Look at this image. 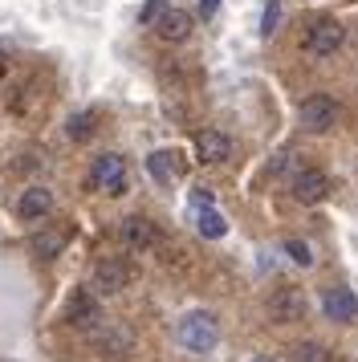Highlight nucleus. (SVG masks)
Segmentation results:
<instances>
[{"instance_id": "f257e3e1", "label": "nucleus", "mask_w": 358, "mask_h": 362, "mask_svg": "<svg viewBox=\"0 0 358 362\" xmlns=\"http://www.w3.org/2000/svg\"><path fill=\"white\" fill-rule=\"evenodd\" d=\"M175 338L183 350H192V354H208V350H216V342H220V326H216V317L204 310L195 313H183L175 326Z\"/></svg>"}, {"instance_id": "f03ea898", "label": "nucleus", "mask_w": 358, "mask_h": 362, "mask_svg": "<svg viewBox=\"0 0 358 362\" xmlns=\"http://www.w3.org/2000/svg\"><path fill=\"white\" fill-rule=\"evenodd\" d=\"M90 183H94L98 192H106V196H122L127 192V159L122 155H98L94 163H90Z\"/></svg>"}, {"instance_id": "7ed1b4c3", "label": "nucleus", "mask_w": 358, "mask_h": 362, "mask_svg": "<svg viewBox=\"0 0 358 362\" xmlns=\"http://www.w3.org/2000/svg\"><path fill=\"white\" fill-rule=\"evenodd\" d=\"M297 118H301L306 131H330V127L338 122V102L330 98V94H309V98L301 102Z\"/></svg>"}, {"instance_id": "20e7f679", "label": "nucleus", "mask_w": 358, "mask_h": 362, "mask_svg": "<svg viewBox=\"0 0 358 362\" xmlns=\"http://www.w3.org/2000/svg\"><path fill=\"white\" fill-rule=\"evenodd\" d=\"M301 317H306V293H301L297 285L273 289V297H269V322L289 326V322H301Z\"/></svg>"}, {"instance_id": "39448f33", "label": "nucleus", "mask_w": 358, "mask_h": 362, "mask_svg": "<svg viewBox=\"0 0 358 362\" xmlns=\"http://www.w3.org/2000/svg\"><path fill=\"white\" fill-rule=\"evenodd\" d=\"M342 25L334 17H322V21H313L306 29V49L313 53V57H330V53H338L342 49Z\"/></svg>"}, {"instance_id": "423d86ee", "label": "nucleus", "mask_w": 358, "mask_h": 362, "mask_svg": "<svg viewBox=\"0 0 358 362\" xmlns=\"http://www.w3.org/2000/svg\"><path fill=\"white\" fill-rule=\"evenodd\" d=\"M65 317H69V326H78V329H98V326H102L98 297L90 293V289H74L69 305H65Z\"/></svg>"}, {"instance_id": "0eeeda50", "label": "nucleus", "mask_w": 358, "mask_h": 362, "mask_svg": "<svg viewBox=\"0 0 358 362\" xmlns=\"http://www.w3.org/2000/svg\"><path fill=\"white\" fill-rule=\"evenodd\" d=\"M130 285V264L122 257H106V261H98L94 269V289L98 293H122Z\"/></svg>"}, {"instance_id": "6e6552de", "label": "nucleus", "mask_w": 358, "mask_h": 362, "mask_svg": "<svg viewBox=\"0 0 358 362\" xmlns=\"http://www.w3.org/2000/svg\"><path fill=\"white\" fill-rule=\"evenodd\" d=\"M192 29H195V17L187 13V8H163L159 17H155V33H159L163 41H171V45L187 41Z\"/></svg>"}, {"instance_id": "1a4fd4ad", "label": "nucleus", "mask_w": 358, "mask_h": 362, "mask_svg": "<svg viewBox=\"0 0 358 362\" xmlns=\"http://www.w3.org/2000/svg\"><path fill=\"white\" fill-rule=\"evenodd\" d=\"M322 310H325V317H330V322L346 326V322H354V317H358V297L350 293L346 285H334V289H325Z\"/></svg>"}, {"instance_id": "9d476101", "label": "nucleus", "mask_w": 358, "mask_h": 362, "mask_svg": "<svg viewBox=\"0 0 358 362\" xmlns=\"http://www.w3.org/2000/svg\"><path fill=\"white\" fill-rule=\"evenodd\" d=\"M325 196H330V180H325L322 171H301V175L293 180V199H297V204L313 208V204H322Z\"/></svg>"}, {"instance_id": "9b49d317", "label": "nucleus", "mask_w": 358, "mask_h": 362, "mask_svg": "<svg viewBox=\"0 0 358 362\" xmlns=\"http://www.w3.org/2000/svg\"><path fill=\"white\" fill-rule=\"evenodd\" d=\"M195 155H200V163H224L232 155V139L224 131H200L195 134Z\"/></svg>"}, {"instance_id": "f8f14e48", "label": "nucleus", "mask_w": 358, "mask_h": 362, "mask_svg": "<svg viewBox=\"0 0 358 362\" xmlns=\"http://www.w3.org/2000/svg\"><path fill=\"white\" fill-rule=\"evenodd\" d=\"M118 236H122V245H127V248H139V252L159 240V232H155V224H151L146 216H127V220H122V228H118Z\"/></svg>"}, {"instance_id": "ddd939ff", "label": "nucleus", "mask_w": 358, "mask_h": 362, "mask_svg": "<svg viewBox=\"0 0 358 362\" xmlns=\"http://www.w3.org/2000/svg\"><path fill=\"white\" fill-rule=\"evenodd\" d=\"M53 212V192L49 187H25L21 199H16V216L21 220H41V216Z\"/></svg>"}, {"instance_id": "4468645a", "label": "nucleus", "mask_w": 358, "mask_h": 362, "mask_svg": "<svg viewBox=\"0 0 358 362\" xmlns=\"http://www.w3.org/2000/svg\"><path fill=\"white\" fill-rule=\"evenodd\" d=\"M146 171H151V180H159V183H171V180L179 175L175 151H155V155L146 159Z\"/></svg>"}, {"instance_id": "2eb2a0df", "label": "nucleus", "mask_w": 358, "mask_h": 362, "mask_svg": "<svg viewBox=\"0 0 358 362\" xmlns=\"http://www.w3.org/2000/svg\"><path fill=\"white\" fill-rule=\"evenodd\" d=\"M195 224H200V236H208V240H220V236L228 232V220L216 212V208H200Z\"/></svg>"}, {"instance_id": "dca6fc26", "label": "nucleus", "mask_w": 358, "mask_h": 362, "mask_svg": "<svg viewBox=\"0 0 358 362\" xmlns=\"http://www.w3.org/2000/svg\"><path fill=\"white\" fill-rule=\"evenodd\" d=\"M289 362H330V350L322 342H297L289 350Z\"/></svg>"}, {"instance_id": "f3484780", "label": "nucleus", "mask_w": 358, "mask_h": 362, "mask_svg": "<svg viewBox=\"0 0 358 362\" xmlns=\"http://www.w3.org/2000/svg\"><path fill=\"white\" fill-rule=\"evenodd\" d=\"M65 134H69L74 143H86V139L94 134V115H74L65 122Z\"/></svg>"}, {"instance_id": "a211bd4d", "label": "nucleus", "mask_w": 358, "mask_h": 362, "mask_svg": "<svg viewBox=\"0 0 358 362\" xmlns=\"http://www.w3.org/2000/svg\"><path fill=\"white\" fill-rule=\"evenodd\" d=\"M62 245H65L62 232H41V236H33V248H37L41 257H57V252H62Z\"/></svg>"}, {"instance_id": "6ab92c4d", "label": "nucleus", "mask_w": 358, "mask_h": 362, "mask_svg": "<svg viewBox=\"0 0 358 362\" xmlns=\"http://www.w3.org/2000/svg\"><path fill=\"white\" fill-rule=\"evenodd\" d=\"M277 21H281V0H269V4H265V21H260V33L273 37L277 33Z\"/></svg>"}, {"instance_id": "aec40b11", "label": "nucleus", "mask_w": 358, "mask_h": 362, "mask_svg": "<svg viewBox=\"0 0 358 362\" xmlns=\"http://www.w3.org/2000/svg\"><path fill=\"white\" fill-rule=\"evenodd\" d=\"M285 252H289L297 264H313V252H309L306 240H285Z\"/></svg>"}, {"instance_id": "412c9836", "label": "nucleus", "mask_w": 358, "mask_h": 362, "mask_svg": "<svg viewBox=\"0 0 358 362\" xmlns=\"http://www.w3.org/2000/svg\"><path fill=\"white\" fill-rule=\"evenodd\" d=\"M163 13V0H146V8H143V21H155Z\"/></svg>"}, {"instance_id": "4be33fe9", "label": "nucleus", "mask_w": 358, "mask_h": 362, "mask_svg": "<svg viewBox=\"0 0 358 362\" xmlns=\"http://www.w3.org/2000/svg\"><path fill=\"white\" fill-rule=\"evenodd\" d=\"M216 8H220V0H200V17H204V21H208Z\"/></svg>"}, {"instance_id": "5701e85b", "label": "nucleus", "mask_w": 358, "mask_h": 362, "mask_svg": "<svg viewBox=\"0 0 358 362\" xmlns=\"http://www.w3.org/2000/svg\"><path fill=\"white\" fill-rule=\"evenodd\" d=\"M192 199L200 204V208H212V196H208V187H200V192H192Z\"/></svg>"}, {"instance_id": "b1692460", "label": "nucleus", "mask_w": 358, "mask_h": 362, "mask_svg": "<svg viewBox=\"0 0 358 362\" xmlns=\"http://www.w3.org/2000/svg\"><path fill=\"white\" fill-rule=\"evenodd\" d=\"M253 362H277V358H269V354H260V358H253Z\"/></svg>"}]
</instances>
